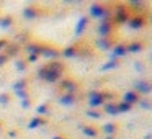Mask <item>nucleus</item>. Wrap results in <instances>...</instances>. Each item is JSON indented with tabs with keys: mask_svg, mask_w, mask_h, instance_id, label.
<instances>
[{
	"mask_svg": "<svg viewBox=\"0 0 152 139\" xmlns=\"http://www.w3.org/2000/svg\"><path fill=\"white\" fill-rule=\"evenodd\" d=\"M87 17L98 21H111V7H106L105 4H92L88 7Z\"/></svg>",
	"mask_w": 152,
	"mask_h": 139,
	"instance_id": "nucleus-1",
	"label": "nucleus"
},
{
	"mask_svg": "<svg viewBox=\"0 0 152 139\" xmlns=\"http://www.w3.org/2000/svg\"><path fill=\"white\" fill-rule=\"evenodd\" d=\"M131 17L126 4H115L111 7V21L113 25H126Z\"/></svg>",
	"mask_w": 152,
	"mask_h": 139,
	"instance_id": "nucleus-2",
	"label": "nucleus"
},
{
	"mask_svg": "<svg viewBox=\"0 0 152 139\" xmlns=\"http://www.w3.org/2000/svg\"><path fill=\"white\" fill-rule=\"evenodd\" d=\"M132 92H136L139 97H147L152 92V83L145 79H137V80H134V89H132Z\"/></svg>",
	"mask_w": 152,
	"mask_h": 139,
	"instance_id": "nucleus-3",
	"label": "nucleus"
},
{
	"mask_svg": "<svg viewBox=\"0 0 152 139\" xmlns=\"http://www.w3.org/2000/svg\"><path fill=\"white\" fill-rule=\"evenodd\" d=\"M87 103H88L90 110H96L100 106H103L105 100H103V95L100 90H92V92L87 93Z\"/></svg>",
	"mask_w": 152,
	"mask_h": 139,
	"instance_id": "nucleus-4",
	"label": "nucleus"
},
{
	"mask_svg": "<svg viewBox=\"0 0 152 139\" xmlns=\"http://www.w3.org/2000/svg\"><path fill=\"white\" fill-rule=\"evenodd\" d=\"M59 89L62 90L64 93H77L79 92V82L74 80V79L66 77V79L59 80Z\"/></svg>",
	"mask_w": 152,
	"mask_h": 139,
	"instance_id": "nucleus-5",
	"label": "nucleus"
},
{
	"mask_svg": "<svg viewBox=\"0 0 152 139\" xmlns=\"http://www.w3.org/2000/svg\"><path fill=\"white\" fill-rule=\"evenodd\" d=\"M39 57H44V59H49V61H57L61 57V49H57L56 46H51V44H43Z\"/></svg>",
	"mask_w": 152,
	"mask_h": 139,
	"instance_id": "nucleus-6",
	"label": "nucleus"
},
{
	"mask_svg": "<svg viewBox=\"0 0 152 139\" xmlns=\"http://www.w3.org/2000/svg\"><path fill=\"white\" fill-rule=\"evenodd\" d=\"M113 30H115L113 21H98L96 34H98V38H111Z\"/></svg>",
	"mask_w": 152,
	"mask_h": 139,
	"instance_id": "nucleus-7",
	"label": "nucleus"
},
{
	"mask_svg": "<svg viewBox=\"0 0 152 139\" xmlns=\"http://www.w3.org/2000/svg\"><path fill=\"white\" fill-rule=\"evenodd\" d=\"M126 25H128L131 30H142V28L147 25V18H145L144 15H131Z\"/></svg>",
	"mask_w": 152,
	"mask_h": 139,
	"instance_id": "nucleus-8",
	"label": "nucleus"
},
{
	"mask_svg": "<svg viewBox=\"0 0 152 139\" xmlns=\"http://www.w3.org/2000/svg\"><path fill=\"white\" fill-rule=\"evenodd\" d=\"M41 15H44V12L43 10H39L38 7H25L23 8V12H21V17L25 18V20H28V21H33V20H38V18L41 17Z\"/></svg>",
	"mask_w": 152,
	"mask_h": 139,
	"instance_id": "nucleus-9",
	"label": "nucleus"
},
{
	"mask_svg": "<svg viewBox=\"0 0 152 139\" xmlns=\"http://www.w3.org/2000/svg\"><path fill=\"white\" fill-rule=\"evenodd\" d=\"M79 97H77V93H62V95L57 97V103L62 106H74L79 103Z\"/></svg>",
	"mask_w": 152,
	"mask_h": 139,
	"instance_id": "nucleus-10",
	"label": "nucleus"
},
{
	"mask_svg": "<svg viewBox=\"0 0 152 139\" xmlns=\"http://www.w3.org/2000/svg\"><path fill=\"white\" fill-rule=\"evenodd\" d=\"M126 7H128L129 13H134V15H144L145 8H147V4L145 2H139V0H132V2H128L126 4Z\"/></svg>",
	"mask_w": 152,
	"mask_h": 139,
	"instance_id": "nucleus-11",
	"label": "nucleus"
},
{
	"mask_svg": "<svg viewBox=\"0 0 152 139\" xmlns=\"http://www.w3.org/2000/svg\"><path fill=\"white\" fill-rule=\"evenodd\" d=\"M88 23H90V18L87 17V15H82V17L77 20L75 26H74V34H75L77 38L82 36V34L85 33V30H87V26H88Z\"/></svg>",
	"mask_w": 152,
	"mask_h": 139,
	"instance_id": "nucleus-12",
	"label": "nucleus"
},
{
	"mask_svg": "<svg viewBox=\"0 0 152 139\" xmlns=\"http://www.w3.org/2000/svg\"><path fill=\"white\" fill-rule=\"evenodd\" d=\"M126 54H128V51H126V43H115L113 48L110 49L111 59H121V57H124Z\"/></svg>",
	"mask_w": 152,
	"mask_h": 139,
	"instance_id": "nucleus-13",
	"label": "nucleus"
},
{
	"mask_svg": "<svg viewBox=\"0 0 152 139\" xmlns=\"http://www.w3.org/2000/svg\"><path fill=\"white\" fill-rule=\"evenodd\" d=\"M79 49H80V46H77V44H69V46H66L62 51H61V56H62L64 59L79 57Z\"/></svg>",
	"mask_w": 152,
	"mask_h": 139,
	"instance_id": "nucleus-14",
	"label": "nucleus"
},
{
	"mask_svg": "<svg viewBox=\"0 0 152 139\" xmlns=\"http://www.w3.org/2000/svg\"><path fill=\"white\" fill-rule=\"evenodd\" d=\"M41 49H43V43H39V41H30L28 44H25V51L28 53V56L33 54V56L39 57Z\"/></svg>",
	"mask_w": 152,
	"mask_h": 139,
	"instance_id": "nucleus-15",
	"label": "nucleus"
},
{
	"mask_svg": "<svg viewBox=\"0 0 152 139\" xmlns=\"http://www.w3.org/2000/svg\"><path fill=\"white\" fill-rule=\"evenodd\" d=\"M144 43L139 40H134L131 41V43H126V51H128V54H139L144 51Z\"/></svg>",
	"mask_w": 152,
	"mask_h": 139,
	"instance_id": "nucleus-16",
	"label": "nucleus"
},
{
	"mask_svg": "<svg viewBox=\"0 0 152 139\" xmlns=\"http://www.w3.org/2000/svg\"><path fill=\"white\" fill-rule=\"evenodd\" d=\"M113 44H115V41L111 38H98L95 41V48L100 51H110L113 48Z\"/></svg>",
	"mask_w": 152,
	"mask_h": 139,
	"instance_id": "nucleus-17",
	"label": "nucleus"
},
{
	"mask_svg": "<svg viewBox=\"0 0 152 139\" xmlns=\"http://www.w3.org/2000/svg\"><path fill=\"white\" fill-rule=\"evenodd\" d=\"M139 98H141V97H139L136 92H132V90H128V92L123 93V100H121V102H124V103H128V105L134 106V105H137Z\"/></svg>",
	"mask_w": 152,
	"mask_h": 139,
	"instance_id": "nucleus-18",
	"label": "nucleus"
},
{
	"mask_svg": "<svg viewBox=\"0 0 152 139\" xmlns=\"http://www.w3.org/2000/svg\"><path fill=\"white\" fill-rule=\"evenodd\" d=\"M20 51H21V46H18V44H15V43H8V46L5 48L4 53L8 56V59H15V57H18Z\"/></svg>",
	"mask_w": 152,
	"mask_h": 139,
	"instance_id": "nucleus-19",
	"label": "nucleus"
},
{
	"mask_svg": "<svg viewBox=\"0 0 152 139\" xmlns=\"http://www.w3.org/2000/svg\"><path fill=\"white\" fill-rule=\"evenodd\" d=\"M80 129H82L83 136H87V138H90V139H93V138L98 136V129H96L95 126H92V124H80Z\"/></svg>",
	"mask_w": 152,
	"mask_h": 139,
	"instance_id": "nucleus-20",
	"label": "nucleus"
},
{
	"mask_svg": "<svg viewBox=\"0 0 152 139\" xmlns=\"http://www.w3.org/2000/svg\"><path fill=\"white\" fill-rule=\"evenodd\" d=\"M118 124L116 123H105L102 126V131L105 132V136H116L118 134Z\"/></svg>",
	"mask_w": 152,
	"mask_h": 139,
	"instance_id": "nucleus-21",
	"label": "nucleus"
},
{
	"mask_svg": "<svg viewBox=\"0 0 152 139\" xmlns=\"http://www.w3.org/2000/svg\"><path fill=\"white\" fill-rule=\"evenodd\" d=\"M102 108H103V113H106V115H110V116L118 115V110H116V103L115 102H105Z\"/></svg>",
	"mask_w": 152,
	"mask_h": 139,
	"instance_id": "nucleus-22",
	"label": "nucleus"
},
{
	"mask_svg": "<svg viewBox=\"0 0 152 139\" xmlns=\"http://www.w3.org/2000/svg\"><path fill=\"white\" fill-rule=\"evenodd\" d=\"M44 124H48V121H46V118H41V116H34V118H31L28 121V128L30 129L39 128V126H44Z\"/></svg>",
	"mask_w": 152,
	"mask_h": 139,
	"instance_id": "nucleus-23",
	"label": "nucleus"
},
{
	"mask_svg": "<svg viewBox=\"0 0 152 139\" xmlns=\"http://www.w3.org/2000/svg\"><path fill=\"white\" fill-rule=\"evenodd\" d=\"M30 41H31L30 33H26V31H23L21 34H17V36H15V44H18V46H25V44H28Z\"/></svg>",
	"mask_w": 152,
	"mask_h": 139,
	"instance_id": "nucleus-24",
	"label": "nucleus"
},
{
	"mask_svg": "<svg viewBox=\"0 0 152 139\" xmlns=\"http://www.w3.org/2000/svg\"><path fill=\"white\" fill-rule=\"evenodd\" d=\"M13 25H15L13 17H10V15H7V17H0V28L8 30V28H12Z\"/></svg>",
	"mask_w": 152,
	"mask_h": 139,
	"instance_id": "nucleus-25",
	"label": "nucleus"
},
{
	"mask_svg": "<svg viewBox=\"0 0 152 139\" xmlns=\"http://www.w3.org/2000/svg\"><path fill=\"white\" fill-rule=\"evenodd\" d=\"M118 67H119V59H111L110 57L108 62H105L100 67V70H111V69H118Z\"/></svg>",
	"mask_w": 152,
	"mask_h": 139,
	"instance_id": "nucleus-26",
	"label": "nucleus"
},
{
	"mask_svg": "<svg viewBox=\"0 0 152 139\" xmlns=\"http://www.w3.org/2000/svg\"><path fill=\"white\" fill-rule=\"evenodd\" d=\"M12 89H13V92H20V90H26L28 89V80L26 79H20L17 80V82L12 85Z\"/></svg>",
	"mask_w": 152,
	"mask_h": 139,
	"instance_id": "nucleus-27",
	"label": "nucleus"
},
{
	"mask_svg": "<svg viewBox=\"0 0 152 139\" xmlns=\"http://www.w3.org/2000/svg\"><path fill=\"white\" fill-rule=\"evenodd\" d=\"M49 105L48 103H41V105H38L36 106V116H41L43 118L44 115H49Z\"/></svg>",
	"mask_w": 152,
	"mask_h": 139,
	"instance_id": "nucleus-28",
	"label": "nucleus"
},
{
	"mask_svg": "<svg viewBox=\"0 0 152 139\" xmlns=\"http://www.w3.org/2000/svg\"><path fill=\"white\" fill-rule=\"evenodd\" d=\"M137 106L142 110H151L152 108V103H151V98H147V97H141L137 102Z\"/></svg>",
	"mask_w": 152,
	"mask_h": 139,
	"instance_id": "nucleus-29",
	"label": "nucleus"
},
{
	"mask_svg": "<svg viewBox=\"0 0 152 139\" xmlns=\"http://www.w3.org/2000/svg\"><path fill=\"white\" fill-rule=\"evenodd\" d=\"M116 110H118V115L119 113H129L132 110V106L128 105V103H124V102H118L116 103Z\"/></svg>",
	"mask_w": 152,
	"mask_h": 139,
	"instance_id": "nucleus-30",
	"label": "nucleus"
},
{
	"mask_svg": "<svg viewBox=\"0 0 152 139\" xmlns=\"http://www.w3.org/2000/svg\"><path fill=\"white\" fill-rule=\"evenodd\" d=\"M15 67H17L18 72H26L28 70V64L25 59H15Z\"/></svg>",
	"mask_w": 152,
	"mask_h": 139,
	"instance_id": "nucleus-31",
	"label": "nucleus"
},
{
	"mask_svg": "<svg viewBox=\"0 0 152 139\" xmlns=\"http://www.w3.org/2000/svg\"><path fill=\"white\" fill-rule=\"evenodd\" d=\"M85 116H87V118H92V119H102L103 113L102 111H96V110H87Z\"/></svg>",
	"mask_w": 152,
	"mask_h": 139,
	"instance_id": "nucleus-32",
	"label": "nucleus"
},
{
	"mask_svg": "<svg viewBox=\"0 0 152 139\" xmlns=\"http://www.w3.org/2000/svg\"><path fill=\"white\" fill-rule=\"evenodd\" d=\"M15 95L20 98V102H21V100H28V98H30V92H28V89L26 90H20V92H15Z\"/></svg>",
	"mask_w": 152,
	"mask_h": 139,
	"instance_id": "nucleus-33",
	"label": "nucleus"
},
{
	"mask_svg": "<svg viewBox=\"0 0 152 139\" xmlns=\"http://www.w3.org/2000/svg\"><path fill=\"white\" fill-rule=\"evenodd\" d=\"M10 103V95L8 93H0V105H8Z\"/></svg>",
	"mask_w": 152,
	"mask_h": 139,
	"instance_id": "nucleus-34",
	"label": "nucleus"
},
{
	"mask_svg": "<svg viewBox=\"0 0 152 139\" xmlns=\"http://www.w3.org/2000/svg\"><path fill=\"white\" fill-rule=\"evenodd\" d=\"M8 62V56L5 53H0V67H4Z\"/></svg>",
	"mask_w": 152,
	"mask_h": 139,
	"instance_id": "nucleus-35",
	"label": "nucleus"
},
{
	"mask_svg": "<svg viewBox=\"0 0 152 139\" xmlns=\"http://www.w3.org/2000/svg\"><path fill=\"white\" fill-rule=\"evenodd\" d=\"M20 105H21V108L28 110V108L31 106V98H28V100H21V102H20Z\"/></svg>",
	"mask_w": 152,
	"mask_h": 139,
	"instance_id": "nucleus-36",
	"label": "nucleus"
},
{
	"mask_svg": "<svg viewBox=\"0 0 152 139\" xmlns=\"http://www.w3.org/2000/svg\"><path fill=\"white\" fill-rule=\"evenodd\" d=\"M8 43H10V41L5 40V38H2V40H0V53H2V51H5V48L8 46Z\"/></svg>",
	"mask_w": 152,
	"mask_h": 139,
	"instance_id": "nucleus-37",
	"label": "nucleus"
},
{
	"mask_svg": "<svg viewBox=\"0 0 152 139\" xmlns=\"http://www.w3.org/2000/svg\"><path fill=\"white\" fill-rule=\"evenodd\" d=\"M38 59H39L38 56H33V54H30V56H28V59H25V61H26V64L30 66V64H34Z\"/></svg>",
	"mask_w": 152,
	"mask_h": 139,
	"instance_id": "nucleus-38",
	"label": "nucleus"
},
{
	"mask_svg": "<svg viewBox=\"0 0 152 139\" xmlns=\"http://www.w3.org/2000/svg\"><path fill=\"white\" fill-rule=\"evenodd\" d=\"M134 67L137 72H144V62H139V61H136L134 62Z\"/></svg>",
	"mask_w": 152,
	"mask_h": 139,
	"instance_id": "nucleus-39",
	"label": "nucleus"
},
{
	"mask_svg": "<svg viewBox=\"0 0 152 139\" xmlns=\"http://www.w3.org/2000/svg\"><path fill=\"white\" fill-rule=\"evenodd\" d=\"M7 136H8V138H17V136H18V131H15V129H10V131L7 132Z\"/></svg>",
	"mask_w": 152,
	"mask_h": 139,
	"instance_id": "nucleus-40",
	"label": "nucleus"
},
{
	"mask_svg": "<svg viewBox=\"0 0 152 139\" xmlns=\"http://www.w3.org/2000/svg\"><path fill=\"white\" fill-rule=\"evenodd\" d=\"M51 139H67L66 136H62V134H57V136H53Z\"/></svg>",
	"mask_w": 152,
	"mask_h": 139,
	"instance_id": "nucleus-41",
	"label": "nucleus"
},
{
	"mask_svg": "<svg viewBox=\"0 0 152 139\" xmlns=\"http://www.w3.org/2000/svg\"><path fill=\"white\" fill-rule=\"evenodd\" d=\"M144 139H152V136H151V134H145V136H144Z\"/></svg>",
	"mask_w": 152,
	"mask_h": 139,
	"instance_id": "nucleus-42",
	"label": "nucleus"
},
{
	"mask_svg": "<svg viewBox=\"0 0 152 139\" xmlns=\"http://www.w3.org/2000/svg\"><path fill=\"white\" fill-rule=\"evenodd\" d=\"M106 139H116L115 136H106Z\"/></svg>",
	"mask_w": 152,
	"mask_h": 139,
	"instance_id": "nucleus-43",
	"label": "nucleus"
},
{
	"mask_svg": "<svg viewBox=\"0 0 152 139\" xmlns=\"http://www.w3.org/2000/svg\"><path fill=\"white\" fill-rule=\"evenodd\" d=\"M0 129H2V123H0Z\"/></svg>",
	"mask_w": 152,
	"mask_h": 139,
	"instance_id": "nucleus-44",
	"label": "nucleus"
}]
</instances>
